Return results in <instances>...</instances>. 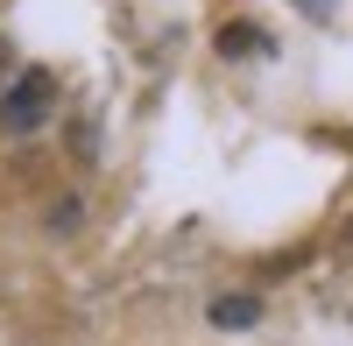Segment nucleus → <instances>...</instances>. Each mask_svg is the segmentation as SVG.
Wrapping results in <instances>:
<instances>
[{"label": "nucleus", "instance_id": "obj_3", "mask_svg": "<svg viewBox=\"0 0 353 346\" xmlns=\"http://www.w3.org/2000/svg\"><path fill=\"white\" fill-rule=\"evenodd\" d=\"M254 318H261V304H254V297H212V325L241 332V325H254Z\"/></svg>", "mask_w": 353, "mask_h": 346}, {"label": "nucleus", "instance_id": "obj_1", "mask_svg": "<svg viewBox=\"0 0 353 346\" xmlns=\"http://www.w3.org/2000/svg\"><path fill=\"white\" fill-rule=\"evenodd\" d=\"M50 113H57V78L43 64H28L0 85V134H36Z\"/></svg>", "mask_w": 353, "mask_h": 346}, {"label": "nucleus", "instance_id": "obj_2", "mask_svg": "<svg viewBox=\"0 0 353 346\" xmlns=\"http://www.w3.org/2000/svg\"><path fill=\"white\" fill-rule=\"evenodd\" d=\"M254 50H269V36L254 21H226L219 28V57H254Z\"/></svg>", "mask_w": 353, "mask_h": 346}, {"label": "nucleus", "instance_id": "obj_4", "mask_svg": "<svg viewBox=\"0 0 353 346\" xmlns=\"http://www.w3.org/2000/svg\"><path fill=\"white\" fill-rule=\"evenodd\" d=\"M8 78H14V43L0 36V85H8Z\"/></svg>", "mask_w": 353, "mask_h": 346}]
</instances>
